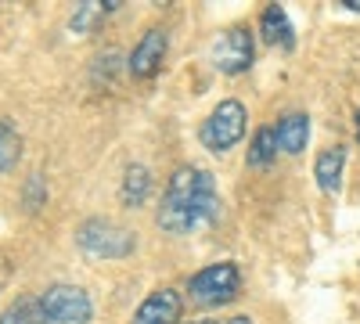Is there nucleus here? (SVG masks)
Listing matches in <instances>:
<instances>
[{
	"mask_svg": "<svg viewBox=\"0 0 360 324\" xmlns=\"http://www.w3.org/2000/svg\"><path fill=\"white\" fill-rule=\"evenodd\" d=\"M220 213V195L213 173L202 166H180L162 191L155 223L166 234H191L205 223H213Z\"/></svg>",
	"mask_w": 360,
	"mask_h": 324,
	"instance_id": "1",
	"label": "nucleus"
},
{
	"mask_svg": "<svg viewBox=\"0 0 360 324\" xmlns=\"http://www.w3.org/2000/svg\"><path fill=\"white\" fill-rule=\"evenodd\" d=\"M245 127H249L245 105L234 101V98H227V101H220L213 112L205 115V123L198 127V141H202L213 155H224V152H231L234 144L245 137Z\"/></svg>",
	"mask_w": 360,
	"mask_h": 324,
	"instance_id": "2",
	"label": "nucleus"
},
{
	"mask_svg": "<svg viewBox=\"0 0 360 324\" xmlns=\"http://www.w3.org/2000/svg\"><path fill=\"white\" fill-rule=\"evenodd\" d=\"M76 245L94 256V259H123L134 252V234L127 227H119L115 220H105V216H94L79 223L76 231Z\"/></svg>",
	"mask_w": 360,
	"mask_h": 324,
	"instance_id": "3",
	"label": "nucleus"
},
{
	"mask_svg": "<svg viewBox=\"0 0 360 324\" xmlns=\"http://www.w3.org/2000/svg\"><path fill=\"white\" fill-rule=\"evenodd\" d=\"M188 292L198 306H227L231 299H238V292H242V271H238V263H231V259L213 263V267L198 271L188 281Z\"/></svg>",
	"mask_w": 360,
	"mask_h": 324,
	"instance_id": "4",
	"label": "nucleus"
},
{
	"mask_svg": "<svg viewBox=\"0 0 360 324\" xmlns=\"http://www.w3.org/2000/svg\"><path fill=\"white\" fill-rule=\"evenodd\" d=\"M252 58H256V44H252V33L245 25H231L209 44V65L217 72H227V76L245 72L252 65Z\"/></svg>",
	"mask_w": 360,
	"mask_h": 324,
	"instance_id": "5",
	"label": "nucleus"
},
{
	"mask_svg": "<svg viewBox=\"0 0 360 324\" xmlns=\"http://www.w3.org/2000/svg\"><path fill=\"white\" fill-rule=\"evenodd\" d=\"M44 313L51 324H86L94 317V306H90V296L76 285H51L44 296Z\"/></svg>",
	"mask_w": 360,
	"mask_h": 324,
	"instance_id": "6",
	"label": "nucleus"
},
{
	"mask_svg": "<svg viewBox=\"0 0 360 324\" xmlns=\"http://www.w3.org/2000/svg\"><path fill=\"white\" fill-rule=\"evenodd\" d=\"M180 310H184V299H180L176 288H159L152 292L134 313L130 324H176L180 320Z\"/></svg>",
	"mask_w": 360,
	"mask_h": 324,
	"instance_id": "7",
	"label": "nucleus"
},
{
	"mask_svg": "<svg viewBox=\"0 0 360 324\" xmlns=\"http://www.w3.org/2000/svg\"><path fill=\"white\" fill-rule=\"evenodd\" d=\"M166 29H148V33L141 37V44L130 51V72L137 79H148V76H155L159 65H162V58H166Z\"/></svg>",
	"mask_w": 360,
	"mask_h": 324,
	"instance_id": "8",
	"label": "nucleus"
},
{
	"mask_svg": "<svg viewBox=\"0 0 360 324\" xmlns=\"http://www.w3.org/2000/svg\"><path fill=\"white\" fill-rule=\"evenodd\" d=\"M274 137H278V148H281L285 155H299V152L307 148V141H310V115H307V112H288V115H281Z\"/></svg>",
	"mask_w": 360,
	"mask_h": 324,
	"instance_id": "9",
	"label": "nucleus"
},
{
	"mask_svg": "<svg viewBox=\"0 0 360 324\" xmlns=\"http://www.w3.org/2000/svg\"><path fill=\"white\" fill-rule=\"evenodd\" d=\"M259 33H263V40H266L270 47H281V51H292V47H295L292 22H288V15H285L281 4L263 8V15H259Z\"/></svg>",
	"mask_w": 360,
	"mask_h": 324,
	"instance_id": "10",
	"label": "nucleus"
},
{
	"mask_svg": "<svg viewBox=\"0 0 360 324\" xmlns=\"http://www.w3.org/2000/svg\"><path fill=\"white\" fill-rule=\"evenodd\" d=\"M342 166H346V152L342 148H324L314 162V176H317V188L324 195H335L342 184Z\"/></svg>",
	"mask_w": 360,
	"mask_h": 324,
	"instance_id": "11",
	"label": "nucleus"
},
{
	"mask_svg": "<svg viewBox=\"0 0 360 324\" xmlns=\"http://www.w3.org/2000/svg\"><path fill=\"white\" fill-rule=\"evenodd\" d=\"M0 324H51V320H47V313H44L40 296H25V299H18L15 306L4 310Z\"/></svg>",
	"mask_w": 360,
	"mask_h": 324,
	"instance_id": "12",
	"label": "nucleus"
},
{
	"mask_svg": "<svg viewBox=\"0 0 360 324\" xmlns=\"http://www.w3.org/2000/svg\"><path fill=\"white\" fill-rule=\"evenodd\" d=\"M278 152H281V148H278L274 127H263V130H256V137H252V148H249V166H256V169L274 166Z\"/></svg>",
	"mask_w": 360,
	"mask_h": 324,
	"instance_id": "13",
	"label": "nucleus"
},
{
	"mask_svg": "<svg viewBox=\"0 0 360 324\" xmlns=\"http://www.w3.org/2000/svg\"><path fill=\"white\" fill-rule=\"evenodd\" d=\"M148 191H152V176H148L144 166H130L127 176H123V202L130 205V209H137V205H144Z\"/></svg>",
	"mask_w": 360,
	"mask_h": 324,
	"instance_id": "14",
	"label": "nucleus"
},
{
	"mask_svg": "<svg viewBox=\"0 0 360 324\" xmlns=\"http://www.w3.org/2000/svg\"><path fill=\"white\" fill-rule=\"evenodd\" d=\"M22 159V137L11 123L0 119V173H11Z\"/></svg>",
	"mask_w": 360,
	"mask_h": 324,
	"instance_id": "15",
	"label": "nucleus"
},
{
	"mask_svg": "<svg viewBox=\"0 0 360 324\" xmlns=\"http://www.w3.org/2000/svg\"><path fill=\"white\" fill-rule=\"evenodd\" d=\"M112 8H119L115 0H112V4H105V8H101V4H79V8L72 11V29L86 33V29L94 25V18H101V15H105V11H112Z\"/></svg>",
	"mask_w": 360,
	"mask_h": 324,
	"instance_id": "16",
	"label": "nucleus"
},
{
	"mask_svg": "<svg viewBox=\"0 0 360 324\" xmlns=\"http://www.w3.org/2000/svg\"><path fill=\"white\" fill-rule=\"evenodd\" d=\"M224 324H256V320H252V317H245V313H242V317H231V320H224Z\"/></svg>",
	"mask_w": 360,
	"mask_h": 324,
	"instance_id": "17",
	"label": "nucleus"
},
{
	"mask_svg": "<svg viewBox=\"0 0 360 324\" xmlns=\"http://www.w3.org/2000/svg\"><path fill=\"white\" fill-rule=\"evenodd\" d=\"M342 4H346L349 11H360V0H342Z\"/></svg>",
	"mask_w": 360,
	"mask_h": 324,
	"instance_id": "18",
	"label": "nucleus"
},
{
	"mask_svg": "<svg viewBox=\"0 0 360 324\" xmlns=\"http://www.w3.org/2000/svg\"><path fill=\"white\" fill-rule=\"evenodd\" d=\"M356 141H360V112H356Z\"/></svg>",
	"mask_w": 360,
	"mask_h": 324,
	"instance_id": "19",
	"label": "nucleus"
},
{
	"mask_svg": "<svg viewBox=\"0 0 360 324\" xmlns=\"http://www.w3.org/2000/svg\"><path fill=\"white\" fill-rule=\"evenodd\" d=\"M191 324H220V320H191Z\"/></svg>",
	"mask_w": 360,
	"mask_h": 324,
	"instance_id": "20",
	"label": "nucleus"
}]
</instances>
